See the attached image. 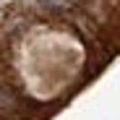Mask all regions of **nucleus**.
<instances>
[{
  "label": "nucleus",
  "instance_id": "f257e3e1",
  "mask_svg": "<svg viewBox=\"0 0 120 120\" xmlns=\"http://www.w3.org/2000/svg\"><path fill=\"white\" fill-rule=\"evenodd\" d=\"M34 3L45 11H71L73 8V0H34Z\"/></svg>",
  "mask_w": 120,
  "mask_h": 120
}]
</instances>
